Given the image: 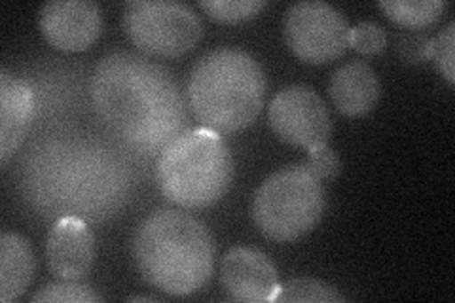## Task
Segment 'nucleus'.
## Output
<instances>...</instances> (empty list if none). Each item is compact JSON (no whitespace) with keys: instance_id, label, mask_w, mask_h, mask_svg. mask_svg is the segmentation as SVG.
Masks as SVG:
<instances>
[{"instance_id":"obj_13","label":"nucleus","mask_w":455,"mask_h":303,"mask_svg":"<svg viewBox=\"0 0 455 303\" xmlns=\"http://www.w3.org/2000/svg\"><path fill=\"white\" fill-rule=\"evenodd\" d=\"M35 108V95L25 80L0 72V162L6 165L20 148Z\"/></svg>"},{"instance_id":"obj_19","label":"nucleus","mask_w":455,"mask_h":303,"mask_svg":"<svg viewBox=\"0 0 455 303\" xmlns=\"http://www.w3.org/2000/svg\"><path fill=\"white\" fill-rule=\"evenodd\" d=\"M93 288L80 284L78 281H60L42 286L33 296L35 303L40 301H68V303H88V301H101Z\"/></svg>"},{"instance_id":"obj_5","label":"nucleus","mask_w":455,"mask_h":303,"mask_svg":"<svg viewBox=\"0 0 455 303\" xmlns=\"http://www.w3.org/2000/svg\"><path fill=\"white\" fill-rule=\"evenodd\" d=\"M234 155L224 139L207 127L188 129L162 150L156 179L162 194L182 209L215 205L230 190Z\"/></svg>"},{"instance_id":"obj_21","label":"nucleus","mask_w":455,"mask_h":303,"mask_svg":"<svg viewBox=\"0 0 455 303\" xmlns=\"http://www.w3.org/2000/svg\"><path fill=\"white\" fill-rule=\"evenodd\" d=\"M349 46L363 55H378L387 46L386 28L372 21H363L349 28Z\"/></svg>"},{"instance_id":"obj_12","label":"nucleus","mask_w":455,"mask_h":303,"mask_svg":"<svg viewBox=\"0 0 455 303\" xmlns=\"http://www.w3.org/2000/svg\"><path fill=\"white\" fill-rule=\"evenodd\" d=\"M48 267L60 281H78L95 259V237L88 222L76 216L55 220L46 241Z\"/></svg>"},{"instance_id":"obj_10","label":"nucleus","mask_w":455,"mask_h":303,"mask_svg":"<svg viewBox=\"0 0 455 303\" xmlns=\"http://www.w3.org/2000/svg\"><path fill=\"white\" fill-rule=\"evenodd\" d=\"M101 8L93 0H53L38 12L42 36L61 52L88 50L101 33Z\"/></svg>"},{"instance_id":"obj_22","label":"nucleus","mask_w":455,"mask_h":303,"mask_svg":"<svg viewBox=\"0 0 455 303\" xmlns=\"http://www.w3.org/2000/svg\"><path fill=\"white\" fill-rule=\"evenodd\" d=\"M309 157H307V167L315 172V177H319L321 180H332L339 175L341 171V162L338 154L323 144V147L311 148L307 150Z\"/></svg>"},{"instance_id":"obj_16","label":"nucleus","mask_w":455,"mask_h":303,"mask_svg":"<svg viewBox=\"0 0 455 303\" xmlns=\"http://www.w3.org/2000/svg\"><path fill=\"white\" fill-rule=\"evenodd\" d=\"M378 6L401 27L421 28L443 18L448 3L444 0H381Z\"/></svg>"},{"instance_id":"obj_14","label":"nucleus","mask_w":455,"mask_h":303,"mask_svg":"<svg viewBox=\"0 0 455 303\" xmlns=\"http://www.w3.org/2000/svg\"><path fill=\"white\" fill-rule=\"evenodd\" d=\"M329 95L341 114L357 118L376 107L381 85L374 68L366 61L351 60L334 70L329 82Z\"/></svg>"},{"instance_id":"obj_15","label":"nucleus","mask_w":455,"mask_h":303,"mask_svg":"<svg viewBox=\"0 0 455 303\" xmlns=\"http://www.w3.org/2000/svg\"><path fill=\"white\" fill-rule=\"evenodd\" d=\"M36 259L31 243L20 234L4 232L0 237V301L20 298L31 284Z\"/></svg>"},{"instance_id":"obj_9","label":"nucleus","mask_w":455,"mask_h":303,"mask_svg":"<svg viewBox=\"0 0 455 303\" xmlns=\"http://www.w3.org/2000/svg\"><path fill=\"white\" fill-rule=\"evenodd\" d=\"M269 127L279 140L306 150L329 142L332 122L321 95L302 84L281 90L267 108Z\"/></svg>"},{"instance_id":"obj_20","label":"nucleus","mask_w":455,"mask_h":303,"mask_svg":"<svg viewBox=\"0 0 455 303\" xmlns=\"http://www.w3.org/2000/svg\"><path fill=\"white\" fill-rule=\"evenodd\" d=\"M453 35L455 23L450 21L444 31H440L438 36L429 42V60L435 63L436 70L446 78L450 85L455 84V70H453Z\"/></svg>"},{"instance_id":"obj_11","label":"nucleus","mask_w":455,"mask_h":303,"mask_svg":"<svg viewBox=\"0 0 455 303\" xmlns=\"http://www.w3.org/2000/svg\"><path fill=\"white\" fill-rule=\"evenodd\" d=\"M220 279L228 296L235 301H275L281 286L272 259L251 247H235L224 254Z\"/></svg>"},{"instance_id":"obj_7","label":"nucleus","mask_w":455,"mask_h":303,"mask_svg":"<svg viewBox=\"0 0 455 303\" xmlns=\"http://www.w3.org/2000/svg\"><path fill=\"white\" fill-rule=\"evenodd\" d=\"M124 28L137 50L152 57H180L204 35L197 13L173 0H132L124 10Z\"/></svg>"},{"instance_id":"obj_18","label":"nucleus","mask_w":455,"mask_h":303,"mask_svg":"<svg viewBox=\"0 0 455 303\" xmlns=\"http://www.w3.org/2000/svg\"><path fill=\"white\" fill-rule=\"evenodd\" d=\"M266 4V0H202L199 8L220 23H241L259 16Z\"/></svg>"},{"instance_id":"obj_6","label":"nucleus","mask_w":455,"mask_h":303,"mask_svg":"<svg viewBox=\"0 0 455 303\" xmlns=\"http://www.w3.org/2000/svg\"><path fill=\"white\" fill-rule=\"evenodd\" d=\"M323 180L306 163L267 177L252 199L256 227L272 241L289 243L311 232L324 212Z\"/></svg>"},{"instance_id":"obj_17","label":"nucleus","mask_w":455,"mask_h":303,"mask_svg":"<svg viewBox=\"0 0 455 303\" xmlns=\"http://www.w3.org/2000/svg\"><path fill=\"white\" fill-rule=\"evenodd\" d=\"M275 301L283 303H292V301H321V303H331V301H346L336 288L329 283L319 281V279H294L287 284L279 286V292L275 296Z\"/></svg>"},{"instance_id":"obj_4","label":"nucleus","mask_w":455,"mask_h":303,"mask_svg":"<svg viewBox=\"0 0 455 303\" xmlns=\"http://www.w3.org/2000/svg\"><path fill=\"white\" fill-rule=\"evenodd\" d=\"M266 75L252 55L220 48L204 55L188 80V103L204 127L234 133L249 127L264 107Z\"/></svg>"},{"instance_id":"obj_23","label":"nucleus","mask_w":455,"mask_h":303,"mask_svg":"<svg viewBox=\"0 0 455 303\" xmlns=\"http://www.w3.org/2000/svg\"><path fill=\"white\" fill-rule=\"evenodd\" d=\"M156 298L154 296H132L127 298V301H154Z\"/></svg>"},{"instance_id":"obj_8","label":"nucleus","mask_w":455,"mask_h":303,"mask_svg":"<svg viewBox=\"0 0 455 303\" xmlns=\"http://www.w3.org/2000/svg\"><path fill=\"white\" fill-rule=\"evenodd\" d=\"M283 25L289 48L309 65L331 63L349 48V25L329 3H296L284 13Z\"/></svg>"},{"instance_id":"obj_2","label":"nucleus","mask_w":455,"mask_h":303,"mask_svg":"<svg viewBox=\"0 0 455 303\" xmlns=\"http://www.w3.org/2000/svg\"><path fill=\"white\" fill-rule=\"evenodd\" d=\"M92 99L112 133L142 154L162 152L184 133L188 112L173 75L130 52L107 55L92 78Z\"/></svg>"},{"instance_id":"obj_1","label":"nucleus","mask_w":455,"mask_h":303,"mask_svg":"<svg viewBox=\"0 0 455 303\" xmlns=\"http://www.w3.org/2000/svg\"><path fill=\"white\" fill-rule=\"evenodd\" d=\"M21 186L28 203L46 219L101 222L124 205L130 175L122 157L101 140L57 137L27 154Z\"/></svg>"},{"instance_id":"obj_3","label":"nucleus","mask_w":455,"mask_h":303,"mask_svg":"<svg viewBox=\"0 0 455 303\" xmlns=\"http://www.w3.org/2000/svg\"><path fill=\"white\" fill-rule=\"evenodd\" d=\"M140 277L169 296H190L209 283L215 267V241L194 216L160 209L142 220L133 239Z\"/></svg>"}]
</instances>
